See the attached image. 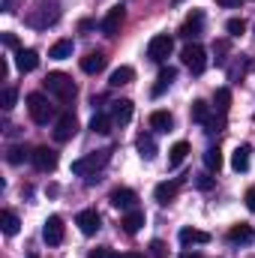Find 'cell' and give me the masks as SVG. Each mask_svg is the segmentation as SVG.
Masks as SVG:
<instances>
[{
  "instance_id": "cell-15",
  "label": "cell",
  "mask_w": 255,
  "mask_h": 258,
  "mask_svg": "<svg viewBox=\"0 0 255 258\" xmlns=\"http://www.w3.org/2000/svg\"><path fill=\"white\" fill-rule=\"evenodd\" d=\"M108 63V57L102 54V51H90V54H84L81 57V69L87 72V75H96V72H102Z\"/></svg>"
},
{
  "instance_id": "cell-35",
  "label": "cell",
  "mask_w": 255,
  "mask_h": 258,
  "mask_svg": "<svg viewBox=\"0 0 255 258\" xmlns=\"http://www.w3.org/2000/svg\"><path fill=\"white\" fill-rule=\"evenodd\" d=\"M27 156H30V153H27L24 147H12V150H9V162H12V165H18V162H24Z\"/></svg>"
},
{
  "instance_id": "cell-44",
  "label": "cell",
  "mask_w": 255,
  "mask_h": 258,
  "mask_svg": "<svg viewBox=\"0 0 255 258\" xmlns=\"http://www.w3.org/2000/svg\"><path fill=\"white\" fill-rule=\"evenodd\" d=\"M174 3H183V0H174Z\"/></svg>"
},
{
  "instance_id": "cell-36",
  "label": "cell",
  "mask_w": 255,
  "mask_h": 258,
  "mask_svg": "<svg viewBox=\"0 0 255 258\" xmlns=\"http://www.w3.org/2000/svg\"><path fill=\"white\" fill-rule=\"evenodd\" d=\"M165 255H168L165 243H162V240H153V243H150V258H165Z\"/></svg>"
},
{
  "instance_id": "cell-30",
  "label": "cell",
  "mask_w": 255,
  "mask_h": 258,
  "mask_svg": "<svg viewBox=\"0 0 255 258\" xmlns=\"http://www.w3.org/2000/svg\"><path fill=\"white\" fill-rule=\"evenodd\" d=\"M210 117H213V114H210V105L201 102V99H195V102H192V120H195V123H207Z\"/></svg>"
},
{
  "instance_id": "cell-3",
  "label": "cell",
  "mask_w": 255,
  "mask_h": 258,
  "mask_svg": "<svg viewBox=\"0 0 255 258\" xmlns=\"http://www.w3.org/2000/svg\"><path fill=\"white\" fill-rule=\"evenodd\" d=\"M45 90L54 93L60 102H69V99L75 96V81H72L69 75H63V72H48V75H45Z\"/></svg>"
},
{
  "instance_id": "cell-33",
  "label": "cell",
  "mask_w": 255,
  "mask_h": 258,
  "mask_svg": "<svg viewBox=\"0 0 255 258\" xmlns=\"http://www.w3.org/2000/svg\"><path fill=\"white\" fill-rule=\"evenodd\" d=\"M15 99H18V90H15V87H3L0 102H3V108H6V111H9V108H15Z\"/></svg>"
},
{
  "instance_id": "cell-16",
  "label": "cell",
  "mask_w": 255,
  "mask_h": 258,
  "mask_svg": "<svg viewBox=\"0 0 255 258\" xmlns=\"http://www.w3.org/2000/svg\"><path fill=\"white\" fill-rule=\"evenodd\" d=\"M111 117H114V123L126 126L129 120H132V102H129V99H117V102H111Z\"/></svg>"
},
{
  "instance_id": "cell-21",
  "label": "cell",
  "mask_w": 255,
  "mask_h": 258,
  "mask_svg": "<svg viewBox=\"0 0 255 258\" xmlns=\"http://www.w3.org/2000/svg\"><path fill=\"white\" fill-rule=\"evenodd\" d=\"M249 153H252L249 144H240V147L231 153V168H234V171H246V168H249Z\"/></svg>"
},
{
  "instance_id": "cell-45",
  "label": "cell",
  "mask_w": 255,
  "mask_h": 258,
  "mask_svg": "<svg viewBox=\"0 0 255 258\" xmlns=\"http://www.w3.org/2000/svg\"><path fill=\"white\" fill-rule=\"evenodd\" d=\"M30 258H36V255H30Z\"/></svg>"
},
{
  "instance_id": "cell-10",
  "label": "cell",
  "mask_w": 255,
  "mask_h": 258,
  "mask_svg": "<svg viewBox=\"0 0 255 258\" xmlns=\"http://www.w3.org/2000/svg\"><path fill=\"white\" fill-rule=\"evenodd\" d=\"M75 225L81 228V234H96L99 228H102V219H99V213L96 210H81L78 216H75Z\"/></svg>"
},
{
  "instance_id": "cell-22",
  "label": "cell",
  "mask_w": 255,
  "mask_h": 258,
  "mask_svg": "<svg viewBox=\"0 0 255 258\" xmlns=\"http://www.w3.org/2000/svg\"><path fill=\"white\" fill-rule=\"evenodd\" d=\"M174 126V117L168 114V111H153L150 114V129H156V132H171Z\"/></svg>"
},
{
  "instance_id": "cell-41",
  "label": "cell",
  "mask_w": 255,
  "mask_h": 258,
  "mask_svg": "<svg viewBox=\"0 0 255 258\" xmlns=\"http://www.w3.org/2000/svg\"><path fill=\"white\" fill-rule=\"evenodd\" d=\"M219 6H225V9H234V6H240V0H216Z\"/></svg>"
},
{
  "instance_id": "cell-8",
  "label": "cell",
  "mask_w": 255,
  "mask_h": 258,
  "mask_svg": "<svg viewBox=\"0 0 255 258\" xmlns=\"http://www.w3.org/2000/svg\"><path fill=\"white\" fill-rule=\"evenodd\" d=\"M42 237L48 246H60L63 243V219L60 216H48L45 225H42Z\"/></svg>"
},
{
  "instance_id": "cell-7",
  "label": "cell",
  "mask_w": 255,
  "mask_h": 258,
  "mask_svg": "<svg viewBox=\"0 0 255 258\" xmlns=\"http://www.w3.org/2000/svg\"><path fill=\"white\" fill-rule=\"evenodd\" d=\"M78 132V120H75V114L72 111H66V114H60L57 117V123H54V141H69L72 135Z\"/></svg>"
},
{
  "instance_id": "cell-23",
  "label": "cell",
  "mask_w": 255,
  "mask_h": 258,
  "mask_svg": "<svg viewBox=\"0 0 255 258\" xmlns=\"http://www.w3.org/2000/svg\"><path fill=\"white\" fill-rule=\"evenodd\" d=\"M252 237H255L252 225H243V222L240 225H231V231H228V240L231 243H249Z\"/></svg>"
},
{
  "instance_id": "cell-4",
  "label": "cell",
  "mask_w": 255,
  "mask_h": 258,
  "mask_svg": "<svg viewBox=\"0 0 255 258\" xmlns=\"http://www.w3.org/2000/svg\"><path fill=\"white\" fill-rule=\"evenodd\" d=\"M27 111H30V120L39 126H45L54 117V105H48V99L42 93H27Z\"/></svg>"
},
{
  "instance_id": "cell-5",
  "label": "cell",
  "mask_w": 255,
  "mask_h": 258,
  "mask_svg": "<svg viewBox=\"0 0 255 258\" xmlns=\"http://www.w3.org/2000/svg\"><path fill=\"white\" fill-rule=\"evenodd\" d=\"M171 51H174V39H171L168 33H159V36H153V39L147 42V57H150L153 63L168 60V57H171Z\"/></svg>"
},
{
  "instance_id": "cell-17",
  "label": "cell",
  "mask_w": 255,
  "mask_h": 258,
  "mask_svg": "<svg viewBox=\"0 0 255 258\" xmlns=\"http://www.w3.org/2000/svg\"><path fill=\"white\" fill-rule=\"evenodd\" d=\"M174 78H177V69H174V66H162V69H159V78H156V84H153V96L165 93V87H171Z\"/></svg>"
},
{
  "instance_id": "cell-39",
  "label": "cell",
  "mask_w": 255,
  "mask_h": 258,
  "mask_svg": "<svg viewBox=\"0 0 255 258\" xmlns=\"http://www.w3.org/2000/svg\"><path fill=\"white\" fill-rule=\"evenodd\" d=\"M195 183H198V189H210V186H213V177H210V174H198Z\"/></svg>"
},
{
  "instance_id": "cell-29",
  "label": "cell",
  "mask_w": 255,
  "mask_h": 258,
  "mask_svg": "<svg viewBox=\"0 0 255 258\" xmlns=\"http://www.w3.org/2000/svg\"><path fill=\"white\" fill-rule=\"evenodd\" d=\"M135 147H138V153H141L144 159H153V156H156V141H153L150 135H138Z\"/></svg>"
},
{
  "instance_id": "cell-26",
  "label": "cell",
  "mask_w": 255,
  "mask_h": 258,
  "mask_svg": "<svg viewBox=\"0 0 255 258\" xmlns=\"http://www.w3.org/2000/svg\"><path fill=\"white\" fill-rule=\"evenodd\" d=\"M186 153H189V144H186V141H177V144L168 150V165H171V168H177V165L186 159Z\"/></svg>"
},
{
  "instance_id": "cell-9",
  "label": "cell",
  "mask_w": 255,
  "mask_h": 258,
  "mask_svg": "<svg viewBox=\"0 0 255 258\" xmlns=\"http://www.w3.org/2000/svg\"><path fill=\"white\" fill-rule=\"evenodd\" d=\"M201 30H204V12L201 9H192L189 15H186V21H183V27H180V36L183 39H198Z\"/></svg>"
},
{
  "instance_id": "cell-20",
  "label": "cell",
  "mask_w": 255,
  "mask_h": 258,
  "mask_svg": "<svg viewBox=\"0 0 255 258\" xmlns=\"http://www.w3.org/2000/svg\"><path fill=\"white\" fill-rule=\"evenodd\" d=\"M174 195H177V183H174V180H165V183H159V186L153 189V198H156L159 204H171Z\"/></svg>"
},
{
  "instance_id": "cell-2",
  "label": "cell",
  "mask_w": 255,
  "mask_h": 258,
  "mask_svg": "<svg viewBox=\"0 0 255 258\" xmlns=\"http://www.w3.org/2000/svg\"><path fill=\"white\" fill-rule=\"evenodd\" d=\"M108 159H111V150H93V153H87V156H81V159L72 162V174H78V177H93L99 168L108 165Z\"/></svg>"
},
{
  "instance_id": "cell-14",
  "label": "cell",
  "mask_w": 255,
  "mask_h": 258,
  "mask_svg": "<svg viewBox=\"0 0 255 258\" xmlns=\"http://www.w3.org/2000/svg\"><path fill=\"white\" fill-rule=\"evenodd\" d=\"M15 66H18V72H33L39 66V54L33 48H21V51H15Z\"/></svg>"
},
{
  "instance_id": "cell-12",
  "label": "cell",
  "mask_w": 255,
  "mask_h": 258,
  "mask_svg": "<svg viewBox=\"0 0 255 258\" xmlns=\"http://www.w3.org/2000/svg\"><path fill=\"white\" fill-rule=\"evenodd\" d=\"M111 207H117V210H135V204H138V195L135 189H126V186H120V189H114L111 192Z\"/></svg>"
},
{
  "instance_id": "cell-34",
  "label": "cell",
  "mask_w": 255,
  "mask_h": 258,
  "mask_svg": "<svg viewBox=\"0 0 255 258\" xmlns=\"http://www.w3.org/2000/svg\"><path fill=\"white\" fill-rule=\"evenodd\" d=\"M225 30H228L231 36H240V33L246 30V21H243V18H228V24H225Z\"/></svg>"
},
{
  "instance_id": "cell-27",
  "label": "cell",
  "mask_w": 255,
  "mask_h": 258,
  "mask_svg": "<svg viewBox=\"0 0 255 258\" xmlns=\"http://www.w3.org/2000/svg\"><path fill=\"white\" fill-rule=\"evenodd\" d=\"M18 225H21V222H18V216H15L12 210H3V213H0V228H3V234H9V237L18 234Z\"/></svg>"
},
{
  "instance_id": "cell-31",
  "label": "cell",
  "mask_w": 255,
  "mask_h": 258,
  "mask_svg": "<svg viewBox=\"0 0 255 258\" xmlns=\"http://www.w3.org/2000/svg\"><path fill=\"white\" fill-rule=\"evenodd\" d=\"M111 123H114V117H108V114H93L90 129L99 132V135H108V132H111Z\"/></svg>"
},
{
  "instance_id": "cell-11",
  "label": "cell",
  "mask_w": 255,
  "mask_h": 258,
  "mask_svg": "<svg viewBox=\"0 0 255 258\" xmlns=\"http://www.w3.org/2000/svg\"><path fill=\"white\" fill-rule=\"evenodd\" d=\"M30 162H33L39 171H51V168L57 165V153H54L51 147H36V150L30 153Z\"/></svg>"
},
{
  "instance_id": "cell-18",
  "label": "cell",
  "mask_w": 255,
  "mask_h": 258,
  "mask_svg": "<svg viewBox=\"0 0 255 258\" xmlns=\"http://www.w3.org/2000/svg\"><path fill=\"white\" fill-rule=\"evenodd\" d=\"M120 225H123V231L126 234H138V228L144 225V213L135 207V210H126V216L120 219Z\"/></svg>"
},
{
  "instance_id": "cell-37",
  "label": "cell",
  "mask_w": 255,
  "mask_h": 258,
  "mask_svg": "<svg viewBox=\"0 0 255 258\" xmlns=\"http://www.w3.org/2000/svg\"><path fill=\"white\" fill-rule=\"evenodd\" d=\"M3 45H6V48H15V51H21V48H18V36H15V33H9V30L3 33Z\"/></svg>"
},
{
  "instance_id": "cell-42",
  "label": "cell",
  "mask_w": 255,
  "mask_h": 258,
  "mask_svg": "<svg viewBox=\"0 0 255 258\" xmlns=\"http://www.w3.org/2000/svg\"><path fill=\"white\" fill-rule=\"evenodd\" d=\"M114 258H144L141 252H120V255H114Z\"/></svg>"
},
{
  "instance_id": "cell-40",
  "label": "cell",
  "mask_w": 255,
  "mask_h": 258,
  "mask_svg": "<svg viewBox=\"0 0 255 258\" xmlns=\"http://www.w3.org/2000/svg\"><path fill=\"white\" fill-rule=\"evenodd\" d=\"M246 207L255 213V186H249V189H246Z\"/></svg>"
},
{
  "instance_id": "cell-1",
  "label": "cell",
  "mask_w": 255,
  "mask_h": 258,
  "mask_svg": "<svg viewBox=\"0 0 255 258\" xmlns=\"http://www.w3.org/2000/svg\"><path fill=\"white\" fill-rule=\"evenodd\" d=\"M57 18H60V3L57 0H36V6L27 9V15H24V21L33 30H48Z\"/></svg>"
},
{
  "instance_id": "cell-25",
  "label": "cell",
  "mask_w": 255,
  "mask_h": 258,
  "mask_svg": "<svg viewBox=\"0 0 255 258\" xmlns=\"http://www.w3.org/2000/svg\"><path fill=\"white\" fill-rule=\"evenodd\" d=\"M204 168L219 174V168H222V150L219 147H207L204 150Z\"/></svg>"
},
{
  "instance_id": "cell-6",
  "label": "cell",
  "mask_w": 255,
  "mask_h": 258,
  "mask_svg": "<svg viewBox=\"0 0 255 258\" xmlns=\"http://www.w3.org/2000/svg\"><path fill=\"white\" fill-rule=\"evenodd\" d=\"M180 60H183V66L189 69V72H204V66H207V51L198 45V42H189L183 51H180Z\"/></svg>"
},
{
  "instance_id": "cell-28",
  "label": "cell",
  "mask_w": 255,
  "mask_h": 258,
  "mask_svg": "<svg viewBox=\"0 0 255 258\" xmlns=\"http://www.w3.org/2000/svg\"><path fill=\"white\" fill-rule=\"evenodd\" d=\"M72 39H60V42H54L51 45V51H48V57H54V60H66V57H72Z\"/></svg>"
},
{
  "instance_id": "cell-24",
  "label": "cell",
  "mask_w": 255,
  "mask_h": 258,
  "mask_svg": "<svg viewBox=\"0 0 255 258\" xmlns=\"http://www.w3.org/2000/svg\"><path fill=\"white\" fill-rule=\"evenodd\" d=\"M132 78H135V69H132V66H117V69L111 72L108 84H111V87H123V84H129Z\"/></svg>"
},
{
  "instance_id": "cell-32",
  "label": "cell",
  "mask_w": 255,
  "mask_h": 258,
  "mask_svg": "<svg viewBox=\"0 0 255 258\" xmlns=\"http://www.w3.org/2000/svg\"><path fill=\"white\" fill-rule=\"evenodd\" d=\"M213 102H216V111H219V114H225V111L231 108V90H228V87H219V90H216V96H213Z\"/></svg>"
},
{
  "instance_id": "cell-43",
  "label": "cell",
  "mask_w": 255,
  "mask_h": 258,
  "mask_svg": "<svg viewBox=\"0 0 255 258\" xmlns=\"http://www.w3.org/2000/svg\"><path fill=\"white\" fill-rule=\"evenodd\" d=\"M180 258H201V255H198V252H189V249H183V252H180Z\"/></svg>"
},
{
  "instance_id": "cell-38",
  "label": "cell",
  "mask_w": 255,
  "mask_h": 258,
  "mask_svg": "<svg viewBox=\"0 0 255 258\" xmlns=\"http://www.w3.org/2000/svg\"><path fill=\"white\" fill-rule=\"evenodd\" d=\"M87 258H114V255H111L108 246H96V249H90V255Z\"/></svg>"
},
{
  "instance_id": "cell-13",
  "label": "cell",
  "mask_w": 255,
  "mask_h": 258,
  "mask_svg": "<svg viewBox=\"0 0 255 258\" xmlns=\"http://www.w3.org/2000/svg\"><path fill=\"white\" fill-rule=\"evenodd\" d=\"M123 18H126V12H123V6H114V9H108V15L102 18V33H105V36H114V33L120 30V24H123Z\"/></svg>"
},
{
  "instance_id": "cell-19",
  "label": "cell",
  "mask_w": 255,
  "mask_h": 258,
  "mask_svg": "<svg viewBox=\"0 0 255 258\" xmlns=\"http://www.w3.org/2000/svg\"><path fill=\"white\" fill-rule=\"evenodd\" d=\"M180 243L183 246H192V243H210V234L207 231H198V228H180Z\"/></svg>"
}]
</instances>
